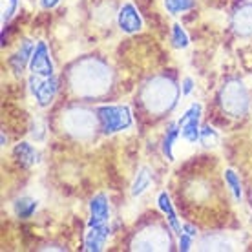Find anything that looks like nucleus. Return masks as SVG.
Wrapping results in <instances>:
<instances>
[{
    "instance_id": "nucleus-1",
    "label": "nucleus",
    "mask_w": 252,
    "mask_h": 252,
    "mask_svg": "<svg viewBox=\"0 0 252 252\" xmlns=\"http://www.w3.org/2000/svg\"><path fill=\"white\" fill-rule=\"evenodd\" d=\"M114 82V73L110 64L101 57L88 55L69 66L68 84L75 97L94 101L101 99L110 92Z\"/></svg>"
},
{
    "instance_id": "nucleus-2",
    "label": "nucleus",
    "mask_w": 252,
    "mask_h": 252,
    "mask_svg": "<svg viewBox=\"0 0 252 252\" xmlns=\"http://www.w3.org/2000/svg\"><path fill=\"white\" fill-rule=\"evenodd\" d=\"M179 92L181 88L177 86L174 77L159 73V75L150 77L143 84L139 99L148 114L154 117H163L176 108L177 101H179Z\"/></svg>"
},
{
    "instance_id": "nucleus-3",
    "label": "nucleus",
    "mask_w": 252,
    "mask_h": 252,
    "mask_svg": "<svg viewBox=\"0 0 252 252\" xmlns=\"http://www.w3.org/2000/svg\"><path fill=\"white\" fill-rule=\"evenodd\" d=\"M61 126L69 137L77 141H90L97 133V130H101L97 112L86 106H79V104H71L66 110H63Z\"/></svg>"
},
{
    "instance_id": "nucleus-4",
    "label": "nucleus",
    "mask_w": 252,
    "mask_h": 252,
    "mask_svg": "<svg viewBox=\"0 0 252 252\" xmlns=\"http://www.w3.org/2000/svg\"><path fill=\"white\" fill-rule=\"evenodd\" d=\"M220 106L230 117H243L251 108V92L240 79H228L220 88Z\"/></svg>"
},
{
    "instance_id": "nucleus-5",
    "label": "nucleus",
    "mask_w": 252,
    "mask_h": 252,
    "mask_svg": "<svg viewBox=\"0 0 252 252\" xmlns=\"http://www.w3.org/2000/svg\"><path fill=\"white\" fill-rule=\"evenodd\" d=\"M174 247V238L168 228L159 223H152L135 232L130 249L132 251H170Z\"/></svg>"
},
{
    "instance_id": "nucleus-6",
    "label": "nucleus",
    "mask_w": 252,
    "mask_h": 252,
    "mask_svg": "<svg viewBox=\"0 0 252 252\" xmlns=\"http://www.w3.org/2000/svg\"><path fill=\"white\" fill-rule=\"evenodd\" d=\"M101 132L104 133H117L123 130H128L133 125V117L130 108L126 104H102L95 108Z\"/></svg>"
},
{
    "instance_id": "nucleus-7",
    "label": "nucleus",
    "mask_w": 252,
    "mask_h": 252,
    "mask_svg": "<svg viewBox=\"0 0 252 252\" xmlns=\"http://www.w3.org/2000/svg\"><path fill=\"white\" fill-rule=\"evenodd\" d=\"M30 90H32L33 97L40 108L50 106L51 102L55 101V95H57L59 90V82L55 79V75L51 77H40V75H33L30 77Z\"/></svg>"
},
{
    "instance_id": "nucleus-8",
    "label": "nucleus",
    "mask_w": 252,
    "mask_h": 252,
    "mask_svg": "<svg viewBox=\"0 0 252 252\" xmlns=\"http://www.w3.org/2000/svg\"><path fill=\"white\" fill-rule=\"evenodd\" d=\"M201 112H203L201 104H199V102H194V104L181 115V119L177 121L181 137H183L185 141H189V143L199 141V132H201L199 119H201Z\"/></svg>"
},
{
    "instance_id": "nucleus-9",
    "label": "nucleus",
    "mask_w": 252,
    "mask_h": 252,
    "mask_svg": "<svg viewBox=\"0 0 252 252\" xmlns=\"http://www.w3.org/2000/svg\"><path fill=\"white\" fill-rule=\"evenodd\" d=\"M30 71H32L33 75H40V77H51L53 71H55L50 50H48L46 42H42V40L35 44L32 61H30Z\"/></svg>"
},
{
    "instance_id": "nucleus-10",
    "label": "nucleus",
    "mask_w": 252,
    "mask_h": 252,
    "mask_svg": "<svg viewBox=\"0 0 252 252\" xmlns=\"http://www.w3.org/2000/svg\"><path fill=\"white\" fill-rule=\"evenodd\" d=\"M117 26L121 32L128 33V35H133L143 30V19L132 2H126L121 6L119 13H117Z\"/></svg>"
},
{
    "instance_id": "nucleus-11",
    "label": "nucleus",
    "mask_w": 252,
    "mask_h": 252,
    "mask_svg": "<svg viewBox=\"0 0 252 252\" xmlns=\"http://www.w3.org/2000/svg\"><path fill=\"white\" fill-rule=\"evenodd\" d=\"M110 220V201L106 194H97L90 201V220L88 227H97V225H106Z\"/></svg>"
},
{
    "instance_id": "nucleus-12",
    "label": "nucleus",
    "mask_w": 252,
    "mask_h": 252,
    "mask_svg": "<svg viewBox=\"0 0 252 252\" xmlns=\"http://www.w3.org/2000/svg\"><path fill=\"white\" fill-rule=\"evenodd\" d=\"M232 30L240 37H251L252 35V2L241 4L232 13Z\"/></svg>"
},
{
    "instance_id": "nucleus-13",
    "label": "nucleus",
    "mask_w": 252,
    "mask_h": 252,
    "mask_svg": "<svg viewBox=\"0 0 252 252\" xmlns=\"http://www.w3.org/2000/svg\"><path fill=\"white\" fill-rule=\"evenodd\" d=\"M110 238V227L108 225H97V227H88V232L84 236V251L99 252L104 251V247Z\"/></svg>"
},
{
    "instance_id": "nucleus-14",
    "label": "nucleus",
    "mask_w": 252,
    "mask_h": 252,
    "mask_svg": "<svg viewBox=\"0 0 252 252\" xmlns=\"http://www.w3.org/2000/svg\"><path fill=\"white\" fill-rule=\"evenodd\" d=\"M197 249L199 251H234L236 247L225 234L208 232L197 241Z\"/></svg>"
},
{
    "instance_id": "nucleus-15",
    "label": "nucleus",
    "mask_w": 252,
    "mask_h": 252,
    "mask_svg": "<svg viewBox=\"0 0 252 252\" xmlns=\"http://www.w3.org/2000/svg\"><path fill=\"white\" fill-rule=\"evenodd\" d=\"M158 207L161 208V212L166 216V221H168L170 228L174 230V234L181 236V234H183V225H181V221L177 220L176 208H174V203H172L168 192H164V190H163V192H159V195H158Z\"/></svg>"
},
{
    "instance_id": "nucleus-16",
    "label": "nucleus",
    "mask_w": 252,
    "mask_h": 252,
    "mask_svg": "<svg viewBox=\"0 0 252 252\" xmlns=\"http://www.w3.org/2000/svg\"><path fill=\"white\" fill-rule=\"evenodd\" d=\"M33 50H35V44H33L32 40H22V44H20L19 51H17V53L11 57V66H13V69H15L17 73H20L26 66H30Z\"/></svg>"
},
{
    "instance_id": "nucleus-17",
    "label": "nucleus",
    "mask_w": 252,
    "mask_h": 252,
    "mask_svg": "<svg viewBox=\"0 0 252 252\" xmlns=\"http://www.w3.org/2000/svg\"><path fill=\"white\" fill-rule=\"evenodd\" d=\"M152 177H154V172L148 168V166H141L133 177V183H132V195L133 197H139L143 195L146 190L150 189L152 185Z\"/></svg>"
},
{
    "instance_id": "nucleus-18",
    "label": "nucleus",
    "mask_w": 252,
    "mask_h": 252,
    "mask_svg": "<svg viewBox=\"0 0 252 252\" xmlns=\"http://www.w3.org/2000/svg\"><path fill=\"white\" fill-rule=\"evenodd\" d=\"M181 135L179 132V125L177 123H170V125L166 126V132H164V137H163V143H161V150H163V156L168 161H174V143L177 141V137Z\"/></svg>"
},
{
    "instance_id": "nucleus-19",
    "label": "nucleus",
    "mask_w": 252,
    "mask_h": 252,
    "mask_svg": "<svg viewBox=\"0 0 252 252\" xmlns=\"http://www.w3.org/2000/svg\"><path fill=\"white\" fill-rule=\"evenodd\" d=\"M13 156H15V159H19V163L24 164V166H33L37 163L38 158L37 150L30 143H19L13 150Z\"/></svg>"
},
{
    "instance_id": "nucleus-20",
    "label": "nucleus",
    "mask_w": 252,
    "mask_h": 252,
    "mask_svg": "<svg viewBox=\"0 0 252 252\" xmlns=\"http://www.w3.org/2000/svg\"><path fill=\"white\" fill-rule=\"evenodd\" d=\"M13 208H15V214L19 216L20 220H28V218H32L35 214V210L38 208V201L37 199H33V197H20L17 201L13 203Z\"/></svg>"
},
{
    "instance_id": "nucleus-21",
    "label": "nucleus",
    "mask_w": 252,
    "mask_h": 252,
    "mask_svg": "<svg viewBox=\"0 0 252 252\" xmlns=\"http://www.w3.org/2000/svg\"><path fill=\"white\" fill-rule=\"evenodd\" d=\"M223 176H225V183H227V187H228V190H230L232 197L238 203H241V197H243V190H241L240 176H238V174H236L232 168H227V170L223 172Z\"/></svg>"
},
{
    "instance_id": "nucleus-22",
    "label": "nucleus",
    "mask_w": 252,
    "mask_h": 252,
    "mask_svg": "<svg viewBox=\"0 0 252 252\" xmlns=\"http://www.w3.org/2000/svg\"><path fill=\"white\" fill-rule=\"evenodd\" d=\"M164 9L170 15H179L195 7V0H163Z\"/></svg>"
},
{
    "instance_id": "nucleus-23",
    "label": "nucleus",
    "mask_w": 252,
    "mask_h": 252,
    "mask_svg": "<svg viewBox=\"0 0 252 252\" xmlns=\"http://www.w3.org/2000/svg\"><path fill=\"white\" fill-rule=\"evenodd\" d=\"M172 46L177 48V50H185V48H189L190 44V38L187 35V32L183 30V26L181 24H174L172 26Z\"/></svg>"
},
{
    "instance_id": "nucleus-24",
    "label": "nucleus",
    "mask_w": 252,
    "mask_h": 252,
    "mask_svg": "<svg viewBox=\"0 0 252 252\" xmlns=\"http://www.w3.org/2000/svg\"><path fill=\"white\" fill-rule=\"evenodd\" d=\"M199 143L205 148H214L220 143V135H218V132L210 125H203L201 132H199Z\"/></svg>"
},
{
    "instance_id": "nucleus-25",
    "label": "nucleus",
    "mask_w": 252,
    "mask_h": 252,
    "mask_svg": "<svg viewBox=\"0 0 252 252\" xmlns=\"http://www.w3.org/2000/svg\"><path fill=\"white\" fill-rule=\"evenodd\" d=\"M17 4H19V0H7V6H4V9H2V22H7L15 15Z\"/></svg>"
},
{
    "instance_id": "nucleus-26",
    "label": "nucleus",
    "mask_w": 252,
    "mask_h": 252,
    "mask_svg": "<svg viewBox=\"0 0 252 252\" xmlns=\"http://www.w3.org/2000/svg\"><path fill=\"white\" fill-rule=\"evenodd\" d=\"M194 240L195 238H192V236H189V234L187 232H183L181 234V236H179V243H177V249H179V251H190V249H192V243H194Z\"/></svg>"
},
{
    "instance_id": "nucleus-27",
    "label": "nucleus",
    "mask_w": 252,
    "mask_h": 252,
    "mask_svg": "<svg viewBox=\"0 0 252 252\" xmlns=\"http://www.w3.org/2000/svg\"><path fill=\"white\" fill-rule=\"evenodd\" d=\"M192 90H194V81H192L190 77H185L183 81H181V94L190 95L192 94Z\"/></svg>"
},
{
    "instance_id": "nucleus-28",
    "label": "nucleus",
    "mask_w": 252,
    "mask_h": 252,
    "mask_svg": "<svg viewBox=\"0 0 252 252\" xmlns=\"http://www.w3.org/2000/svg\"><path fill=\"white\" fill-rule=\"evenodd\" d=\"M61 0H40V7L42 9H53L55 6H59Z\"/></svg>"
},
{
    "instance_id": "nucleus-29",
    "label": "nucleus",
    "mask_w": 252,
    "mask_h": 252,
    "mask_svg": "<svg viewBox=\"0 0 252 252\" xmlns=\"http://www.w3.org/2000/svg\"><path fill=\"white\" fill-rule=\"evenodd\" d=\"M183 232H187L189 236H192V238H197V228H195L194 225H190V223H185L183 225Z\"/></svg>"
}]
</instances>
